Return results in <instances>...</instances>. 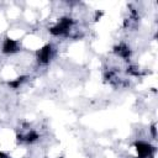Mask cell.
<instances>
[{"mask_svg":"<svg viewBox=\"0 0 158 158\" xmlns=\"http://www.w3.org/2000/svg\"><path fill=\"white\" fill-rule=\"evenodd\" d=\"M73 25V20L70 17H62L58 23H56L53 27L49 28V33L53 36H62L65 35Z\"/></svg>","mask_w":158,"mask_h":158,"instance_id":"obj_1","label":"cell"},{"mask_svg":"<svg viewBox=\"0 0 158 158\" xmlns=\"http://www.w3.org/2000/svg\"><path fill=\"white\" fill-rule=\"evenodd\" d=\"M138 158H149L153 156L154 153V147H152L149 143L143 142V141H138L135 143Z\"/></svg>","mask_w":158,"mask_h":158,"instance_id":"obj_2","label":"cell"},{"mask_svg":"<svg viewBox=\"0 0 158 158\" xmlns=\"http://www.w3.org/2000/svg\"><path fill=\"white\" fill-rule=\"evenodd\" d=\"M52 46L51 44H46L43 46L40 51H37V60L40 64H47L49 63V59L52 57Z\"/></svg>","mask_w":158,"mask_h":158,"instance_id":"obj_3","label":"cell"},{"mask_svg":"<svg viewBox=\"0 0 158 158\" xmlns=\"http://www.w3.org/2000/svg\"><path fill=\"white\" fill-rule=\"evenodd\" d=\"M19 51V43L15 40L5 38L2 42V52L5 54H12Z\"/></svg>","mask_w":158,"mask_h":158,"instance_id":"obj_4","label":"cell"},{"mask_svg":"<svg viewBox=\"0 0 158 158\" xmlns=\"http://www.w3.org/2000/svg\"><path fill=\"white\" fill-rule=\"evenodd\" d=\"M115 53L117 56H120L121 58H125V59L130 58V56H131V51H130V48L126 44H118V46H116L115 47Z\"/></svg>","mask_w":158,"mask_h":158,"instance_id":"obj_5","label":"cell"},{"mask_svg":"<svg viewBox=\"0 0 158 158\" xmlns=\"http://www.w3.org/2000/svg\"><path fill=\"white\" fill-rule=\"evenodd\" d=\"M17 138L21 139V141H25V142H27V143H32V142H36V141L40 138V136H38L37 132L30 131V132H28L27 135H25V136H17Z\"/></svg>","mask_w":158,"mask_h":158,"instance_id":"obj_6","label":"cell"},{"mask_svg":"<svg viewBox=\"0 0 158 158\" xmlns=\"http://www.w3.org/2000/svg\"><path fill=\"white\" fill-rule=\"evenodd\" d=\"M26 80V77H20V78H16L15 80H11V81H9V86L10 88H12V89H17L23 81Z\"/></svg>","mask_w":158,"mask_h":158,"instance_id":"obj_7","label":"cell"},{"mask_svg":"<svg viewBox=\"0 0 158 158\" xmlns=\"http://www.w3.org/2000/svg\"><path fill=\"white\" fill-rule=\"evenodd\" d=\"M0 158H10V157H9L7 154H5L4 152H1V151H0Z\"/></svg>","mask_w":158,"mask_h":158,"instance_id":"obj_8","label":"cell"},{"mask_svg":"<svg viewBox=\"0 0 158 158\" xmlns=\"http://www.w3.org/2000/svg\"><path fill=\"white\" fill-rule=\"evenodd\" d=\"M151 131H152V133H153V136L156 137V126H154V125L152 126V130H151Z\"/></svg>","mask_w":158,"mask_h":158,"instance_id":"obj_9","label":"cell"}]
</instances>
